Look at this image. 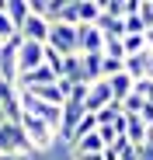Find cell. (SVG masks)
Returning <instances> with one entry per match:
<instances>
[{
    "label": "cell",
    "instance_id": "1",
    "mask_svg": "<svg viewBox=\"0 0 153 160\" xmlns=\"http://www.w3.org/2000/svg\"><path fill=\"white\" fill-rule=\"evenodd\" d=\"M21 129H24V139H28V146H32V153L38 150V153H45V150H52V143L59 139V132L52 129V125H45L42 118H35V115H28V112H21Z\"/></svg>",
    "mask_w": 153,
    "mask_h": 160
},
{
    "label": "cell",
    "instance_id": "2",
    "mask_svg": "<svg viewBox=\"0 0 153 160\" xmlns=\"http://www.w3.org/2000/svg\"><path fill=\"white\" fill-rule=\"evenodd\" d=\"M49 49H56L59 56H73L80 52L76 45V24H63V21H49Z\"/></svg>",
    "mask_w": 153,
    "mask_h": 160
},
{
    "label": "cell",
    "instance_id": "3",
    "mask_svg": "<svg viewBox=\"0 0 153 160\" xmlns=\"http://www.w3.org/2000/svg\"><path fill=\"white\" fill-rule=\"evenodd\" d=\"M0 153H32L21 122H7V118L0 122Z\"/></svg>",
    "mask_w": 153,
    "mask_h": 160
},
{
    "label": "cell",
    "instance_id": "4",
    "mask_svg": "<svg viewBox=\"0 0 153 160\" xmlns=\"http://www.w3.org/2000/svg\"><path fill=\"white\" fill-rule=\"evenodd\" d=\"M42 63H45V45L24 38V42L17 45V77L28 73V70H35V66H42Z\"/></svg>",
    "mask_w": 153,
    "mask_h": 160
},
{
    "label": "cell",
    "instance_id": "5",
    "mask_svg": "<svg viewBox=\"0 0 153 160\" xmlns=\"http://www.w3.org/2000/svg\"><path fill=\"white\" fill-rule=\"evenodd\" d=\"M21 42H24L21 35H11L4 45H0V77L14 80V84H17V45Z\"/></svg>",
    "mask_w": 153,
    "mask_h": 160
},
{
    "label": "cell",
    "instance_id": "6",
    "mask_svg": "<svg viewBox=\"0 0 153 160\" xmlns=\"http://www.w3.org/2000/svg\"><path fill=\"white\" fill-rule=\"evenodd\" d=\"M17 35L21 38H28V42H49V18L45 14H28V18H24V24H21V28H17Z\"/></svg>",
    "mask_w": 153,
    "mask_h": 160
},
{
    "label": "cell",
    "instance_id": "7",
    "mask_svg": "<svg viewBox=\"0 0 153 160\" xmlns=\"http://www.w3.org/2000/svg\"><path fill=\"white\" fill-rule=\"evenodd\" d=\"M0 108H4L7 122H17V118H21V101H17V84H14V80H4V77H0Z\"/></svg>",
    "mask_w": 153,
    "mask_h": 160
},
{
    "label": "cell",
    "instance_id": "8",
    "mask_svg": "<svg viewBox=\"0 0 153 160\" xmlns=\"http://www.w3.org/2000/svg\"><path fill=\"white\" fill-rule=\"evenodd\" d=\"M84 115H87V108H84L80 101H66L63 104V122H59V139L63 143L73 139V129H76V122H80Z\"/></svg>",
    "mask_w": 153,
    "mask_h": 160
},
{
    "label": "cell",
    "instance_id": "9",
    "mask_svg": "<svg viewBox=\"0 0 153 160\" xmlns=\"http://www.w3.org/2000/svg\"><path fill=\"white\" fill-rule=\"evenodd\" d=\"M56 80H59V77H56V70L42 63V66H35V70H28V73H21V77H17V87H21V91H32V87L56 84Z\"/></svg>",
    "mask_w": 153,
    "mask_h": 160
},
{
    "label": "cell",
    "instance_id": "10",
    "mask_svg": "<svg viewBox=\"0 0 153 160\" xmlns=\"http://www.w3.org/2000/svg\"><path fill=\"white\" fill-rule=\"evenodd\" d=\"M111 101H115V94H111V87H108V80H94V84H91V91H87L84 108L94 115V112H101V108H108Z\"/></svg>",
    "mask_w": 153,
    "mask_h": 160
},
{
    "label": "cell",
    "instance_id": "11",
    "mask_svg": "<svg viewBox=\"0 0 153 160\" xmlns=\"http://www.w3.org/2000/svg\"><path fill=\"white\" fill-rule=\"evenodd\" d=\"M76 45H80V56L84 52H101L105 49V35H101L97 24H76Z\"/></svg>",
    "mask_w": 153,
    "mask_h": 160
},
{
    "label": "cell",
    "instance_id": "12",
    "mask_svg": "<svg viewBox=\"0 0 153 160\" xmlns=\"http://www.w3.org/2000/svg\"><path fill=\"white\" fill-rule=\"evenodd\" d=\"M150 63H153V49L136 52V56H125V73L132 80H146L150 77Z\"/></svg>",
    "mask_w": 153,
    "mask_h": 160
},
{
    "label": "cell",
    "instance_id": "13",
    "mask_svg": "<svg viewBox=\"0 0 153 160\" xmlns=\"http://www.w3.org/2000/svg\"><path fill=\"white\" fill-rule=\"evenodd\" d=\"M97 28H101L105 38H122V35H125V18H115V14H108V11H101Z\"/></svg>",
    "mask_w": 153,
    "mask_h": 160
},
{
    "label": "cell",
    "instance_id": "14",
    "mask_svg": "<svg viewBox=\"0 0 153 160\" xmlns=\"http://www.w3.org/2000/svg\"><path fill=\"white\" fill-rule=\"evenodd\" d=\"M108 87H111V94H115V101L122 104L125 98L132 94V87H136V80H132L129 73H125V70H122V73H115V77H108Z\"/></svg>",
    "mask_w": 153,
    "mask_h": 160
},
{
    "label": "cell",
    "instance_id": "15",
    "mask_svg": "<svg viewBox=\"0 0 153 160\" xmlns=\"http://www.w3.org/2000/svg\"><path fill=\"white\" fill-rule=\"evenodd\" d=\"M150 136V125L139 118V115H129V122H125V139H129L132 146H143Z\"/></svg>",
    "mask_w": 153,
    "mask_h": 160
},
{
    "label": "cell",
    "instance_id": "16",
    "mask_svg": "<svg viewBox=\"0 0 153 160\" xmlns=\"http://www.w3.org/2000/svg\"><path fill=\"white\" fill-rule=\"evenodd\" d=\"M80 70H84V84L101 80V52H84L80 56Z\"/></svg>",
    "mask_w": 153,
    "mask_h": 160
},
{
    "label": "cell",
    "instance_id": "17",
    "mask_svg": "<svg viewBox=\"0 0 153 160\" xmlns=\"http://www.w3.org/2000/svg\"><path fill=\"white\" fill-rule=\"evenodd\" d=\"M101 18V7L94 0H76V24H97Z\"/></svg>",
    "mask_w": 153,
    "mask_h": 160
},
{
    "label": "cell",
    "instance_id": "18",
    "mask_svg": "<svg viewBox=\"0 0 153 160\" xmlns=\"http://www.w3.org/2000/svg\"><path fill=\"white\" fill-rule=\"evenodd\" d=\"M32 94L38 101H49V104H66V94L59 91V80L56 84H45V87H32Z\"/></svg>",
    "mask_w": 153,
    "mask_h": 160
},
{
    "label": "cell",
    "instance_id": "19",
    "mask_svg": "<svg viewBox=\"0 0 153 160\" xmlns=\"http://www.w3.org/2000/svg\"><path fill=\"white\" fill-rule=\"evenodd\" d=\"M32 14V7H28V0H7V18L14 21V28H21L24 24V18Z\"/></svg>",
    "mask_w": 153,
    "mask_h": 160
},
{
    "label": "cell",
    "instance_id": "20",
    "mask_svg": "<svg viewBox=\"0 0 153 160\" xmlns=\"http://www.w3.org/2000/svg\"><path fill=\"white\" fill-rule=\"evenodd\" d=\"M70 150H73V153H101V150H105V143H101V136H97V132H91V136L76 139Z\"/></svg>",
    "mask_w": 153,
    "mask_h": 160
},
{
    "label": "cell",
    "instance_id": "21",
    "mask_svg": "<svg viewBox=\"0 0 153 160\" xmlns=\"http://www.w3.org/2000/svg\"><path fill=\"white\" fill-rule=\"evenodd\" d=\"M91 132H97V115H84L80 122H76V129H73V139H70V146L76 143V139H84V136H91Z\"/></svg>",
    "mask_w": 153,
    "mask_h": 160
},
{
    "label": "cell",
    "instance_id": "22",
    "mask_svg": "<svg viewBox=\"0 0 153 160\" xmlns=\"http://www.w3.org/2000/svg\"><path fill=\"white\" fill-rule=\"evenodd\" d=\"M122 45H125V56H136V52H146V35H122Z\"/></svg>",
    "mask_w": 153,
    "mask_h": 160
},
{
    "label": "cell",
    "instance_id": "23",
    "mask_svg": "<svg viewBox=\"0 0 153 160\" xmlns=\"http://www.w3.org/2000/svg\"><path fill=\"white\" fill-rule=\"evenodd\" d=\"M122 70H125V59H111V56L101 52V80H108V77H115Z\"/></svg>",
    "mask_w": 153,
    "mask_h": 160
},
{
    "label": "cell",
    "instance_id": "24",
    "mask_svg": "<svg viewBox=\"0 0 153 160\" xmlns=\"http://www.w3.org/2000/svg\"><path fill=\"white\" fill-rule=\"evenodd\" d=\"M143 108H146V98H143V94H136V91L122 101V112H125V115H139Z\"/></svg>",
    "mask_w": 153,
    "mask_h": 160
},
{
    "label": "cell",
    "instance_id": "25",
    "mask_svg": "<svg viewBox=\"0 0 153 160\" xmlns=\"http://www.w3.org/2000/svg\"><path fill=\"white\" fill-rule=\"evenodd\" d=\"M125 35H146V21L139 18V11L125 14Z\"/></svg>",
    "mask_w": 153,
    "mask_h": 160
},
{
    "label": "cell",
    "instance_id": "26",
    "mask_svg": "<svg viewBox=\"0 0 153 160\" xmlns=\"http://www.w3.org/2000/svg\"><path fill=\"white\" fill-rule=\"evenodd\" d=\"M105 56H111V59H125V45H122V38H105Z\"/></svg>",
    "mask_w": 153,
    "mask_h": 160
},
{
    "label": "cell",
    "instance_id": "27",
    "mask_svg": "<svg viewBox=\"0 0 153 160\" xmlns=\"http://www.w3.org/2000/svg\"><path fill=\"white\" fill-rule=\"evenodd\" d=\"M11 35H17V28H14V21L7 18V11H0V42H7Z\"/></svg>",
    "mask_w": 153,
    "mask_h": 160
},
{
    "label": "cell",
    "instance_id": "28",
    "mask_svg": "<svg viewBox=\"0 0 153 160\" xmlns=\"http://www.w3.org/2000/svg\"><path fill=\"white\" fill-rule=\"evenodd\" d=\"M136 94H143L146 98V104H153V80L146 77V80H136V87H132Z\"/></svg>",
    "mask_w": 153,
    "mask_h": 160
},
{
    "label": "cell",
    "instance_id": "29",
    "mask_svg": "<svg viewBox=\"0 0 153 160\" xmlns=\"http://www.w3.org/2000/svg\"><path fill=\"white\" fill-rule=\"evenodd\" d=\"M136 157H139V160H153V136H146V143L136 146Z\"/></svg>",
    "mask_w": 153,
    "mask_h": 160
},
{
    "label": "cell",
    "instance_id": "30",
    "mask_svg": "<svg viewBox=\"0 0 153 160\" xmlns=\"http://www.w3.org/2000/svg\"><path fill=\"white\" fill-rule=\"evenodd\" d=\"M139 18L146 21V28L153 24V0H143V4H139Z\"/></svg>",
    "mask_w": 153,
    "mask_h": 160
},
{
    "label": "cell",
    "instance_id": "31",
    "mask_svg": "<svg viewBox=\"0 0 153 160\" xmlns=\"http://www.w3.org/2000/svg\"><path fill=\"white\" fill-rule=\"evenodd\" d=\"M0 160H32V153H0Z\"/></svg>",
    "mask_w": 153,
    "mask_h": 160
},
{
    "label": "cell",
    "instance_id": "32",
    "mask_svg": "<svg viewBox=\"0 0 153 160\" xmlns=\"http://www.w3.org/2000/svg\"><path fill=\"white\" fill-rule=\"evenodd\" d=\"M73 160H101V153H73Z\"/></svg>",
    "mask_w": 153,
    "mask_h": 160
},
{
    "label": "cell",
    "instance_id": "33",
    "mask_svg": "<svg viewBox=\"0 0 153 160\" xmlns=\"http://www.w3.org/2000/svg\"><path fill=\"white\" fill-rule=\"evenodd\" d=\"M146 45L153 49V24H150V28H146Z\"/></svg>",
    "mask_w": 153,
    "mask_h": 160
},
{
    "label": "cell",
    "instance_id": "34",
    "mask_svg": "<svg viewBox=\"0 0 153 160\" xmlns=\"http://www.w3.org/2000/svg\"><path fill=\"white\" fill-rule=\"evenodd\" d=\"M94 4H97V7H101V11H105V7H108V4H111V0H94Z\"/></svg>",
    "mask_w": 153,
    "mask_h": 160
},
{
    "label": "cell",
    "instance_id": "35",
    "mask_svg": "<svg viewBox=\"0 0 153 160\" xmlns=\"http://www.w3.org/2000/svg\"><path fill=\"white\" fill-rule=\"evenodd\" d=\"M0 11H7V0H0Z\"/></svg>",
    "mask_w": 153,
    "mask_h": 160
},
{
    "label": "cell",
    "instance_id": "36",
    "mask_svg": "<svg viewBox=\"0 0 153 160\" xmlns=\"http://www.w3.org/2000/svg\"><path fill=\"white\" fill-rule=\"evenodd\" d=\"M150 80H153V63H150Z\"/></svg>",
    "mask_w": 153,
    "mask_h": 160
},
{
    "label": "cell",
    "instance_id": "37",
    "mask_svg": "<svg viewBox=\"0 0 153 160\" xmlns=\"http://www.w3.org/2000/svg\"><path fill=\"white\" fill-rule=\"evenodd\" d=\"M150 136H153V132H150Z\"/></svg>",
    "mask_w": 153,
    "mask_h": 160
}]
</instances>
